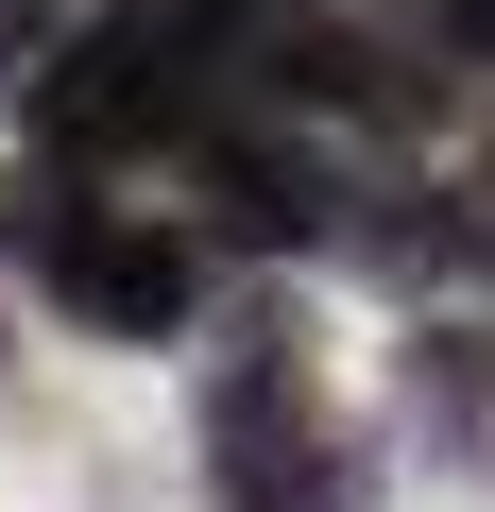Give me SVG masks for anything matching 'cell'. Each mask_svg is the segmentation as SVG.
<instances>
[{
  "label": "cell",
  "mask_w": 495,
  "mask_h": 512,
  "mask_svg": "<svg viewBox=\"0 0 495 512\" xmlns=\"http://www.w3.org/2000/svg\"><path fill=\"white\" fill-rule=\"evenodd\" d=\"M205 512H376V427L325 393L291 291H239V325L205 342Z\"/></svg>",
  "instance_id": "cell-1"
},
{
  "label": "cell",
  "mask_w": 495,
  "mask_h": 512,
  "mask_svg": "<svg viewBox=\"0 0 495 512\" xmlns=\"http://www.w3.org/2000/svg\"><path fill=\"white\" fill-rule=\"evenodd\" d=\"M0 256L86 325V342H188L205 325V222H171V205H103L86 171H18L0 188Z\"/></svg>",
  "instance_id": "cell-2"
},
{
  "label": "cell",
  "mask_w": 495,
  "mask_h": 512,
  "mask_svg": "<svg viewBox=\"0 0 495 512\" xmlns=\"http://www.w3.org/2000/svg\"><path fill=\"white\" fill-rule=\"evenodd\" d=\"M18 120H35L52 171H137V154H188V137L222 120V86L188 69L171 18H103V35H35Z\"/></svg>",
  "instance_id": "cell-3"
},
{
  "label": "cell",
  "mask_w": 495,
  "mask_h": 512,
  "mask_svg": "<svg viewBox=\"0 0 495 512\" xmlns=\"http://www.w3.org/2000/svg\"><path fill=\"white\" fill-rule=\"evenodd\" d=\"M188 188H205V239H239V256H325L359 171L325 137H291V103H222L188 137Z\"/></svg>",
  "instance_id": "cell-4"
},
{
  "label": "cell",
  "mask_w": 495,
  "mask_h": 512,
  "mask_svg": "<svg viewBox=\"0 0 495 512\" xmlns=\"http://www.w3.org/2000/svg\"><path fill=\"white\" fill-rule=\"evenodd\" d=\"M154 18L188 35V69L222 86V103H325L342 86V0H154Z\"/></svg>",
  "instance_id": "cell-5"
},
{
  "label": "cell",
  "mask_w": 495,
  "mask_h": 512,
  "mask_svg": "<svg viewBox=\"0 0 495 512\" xmlns=\"http://www.w3.org/2000/svg\"><path fill=\"white\" fill-rule=\"evenodd\" d=\"M393 393H410V444L427 461H495V325H461V308H427L410 325V359H393Z\"/></svg>",
  "instance_id": "cell-6"
},
{
  "label": "cell",
  "mask_w": 495,
  "mask_h": 512,
  "mask_svg": "<svg viewBox=\"0 0 495 512\" xmlns=\"http://www.w3.org/2000/svg\"><path fill=\"white\" fill-rule=\"evenodd\" d=\"M427 35H444L461 69H495V0H427Z\"/></svg>",
  "instance_id": "cell-7"
},
{
  "label": "cell",
  "mask_w": 495,
  "mask_h": 512,
  "mask_svg": "<svg viewBox=\"0 0 495 512\" xmlns=\"http://www.w3.org/2000/svg\"><path fill=\"white\" fill-rule=\"evenodd\" d=\"M35 35H52V0H0V69H18V52H35Z\"/></svg>",
  "instance_id": "cell-8"
},
{
  "label": "cell",
  "mask_w": 495,
  "mask_h": 512,
  "mask_svg": "<svg viewBox=\"0 0 495 512\" xmlns=\"http://www.w3.org/2000/svg\"><path fill=\"white\" fill-rule=\"evenodd\" d=\"M461 205H478V274H495V154H478V188H461Z\"/></svg>",
  "instance_id": "cell-9"
},
{
  "label": "cell",
  "mask_w": 495,
  "mask_h": 512,
  "mask_svg": "<svg viewBox=\"0 0 495 512\" xmlns=\"http://www.w3.org/2000/svg\"><path fill=\"white\" fill-rule=\"evenodd\" d=\"M0 103H18V69H0Z\"/></svg>",
  "instance_id": "cell-10"
}]
</instances>
